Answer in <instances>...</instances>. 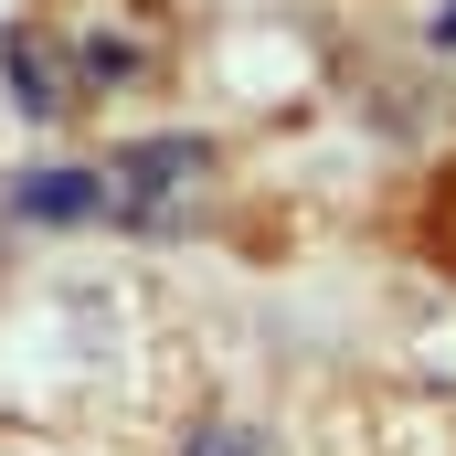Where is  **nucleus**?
Wrapping results in <instances>:
<instances>
[{
    "label": "nucleus",
    "instance_id": "nucleus-3",
    "mask_svg": "<svg viewBox=\"0 0 456 456\" xmlns=\"http://www.w3.org/2000/svg\"><path fill=\"white\" fill-rule=\"evenodd\" d=\"M11 96H21V117H53V107H64V53H53L43 32L11 43Z\"/></svg>",
    "mask_w": 456,
    "mask_h": 456
},
{
    "label": "nucleus",
    "instance_id": "nucleus-5",
    "mask_svg": "<svg viewBox=\"0 0 456 456\" xmlns=\"http://www.w3.org/2000/svg\"><path fill=\"white\" fill-rule=\"evenodd\" d=\"M436 32H446V43H456V0H446V11H436Z\"/></svg>",
    "mask_w": 456,
    "mask_h": 456
},
{
    "label": "nucleus",
    "instance_id": "nucleus-1",
    "mask_svg": "<svg viewBox=\"0 0 456 456\" xmlns=\"http://www.w3.org/2000/svg\"><path fill=\"white\" fill-rule=\"evenodd\" d=\"M11 213H21V224H86V213H107V181H86V170H32V181H11Z\"/></svg>",
    "mask_w": 456,
    "mask_h": 456
},
{
    "label": "nucleus",
    "instance_id": "nucleus-4",
    "mask_svg": "<svg viewBox=\"0 0 456 456\" xmlns=\"http://www.w3.org/2000/svg\"><path fill=\"white\" fill-rule=\"evenodd\" d=\"M191 456H255V436H244V425H202V436H191Z\"/></svg>",
    "mask_w": 456,
    "mask_h": 456
},
{
    "label": "nucleus",
    "instance_id": "nucleus-2",
    "mask_svg": "<svg viewBox=\"0 0 456 456\" xmlns=\"http://www.w3.org/2000/svg\"><path fill=\"white\" fill-rule=\"evenodd\" d=\"M127 170V191H138V213H159L181 181H202V138H149V149H127L117 159Z\"/></svg>",
    "mask_w": 456,
    "mask_h": 456
}]
</instances>
